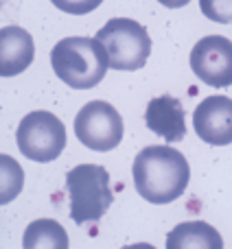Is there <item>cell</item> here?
I'll list each match as a JSON object with an SVG mask.
<instances>
[{
	"label": "cell",
	"mask_w": 232,
	"mask_h": 249,
	"mask_svg": "<svg viewBox=\"0 0 232 249\" xmlns=\"http://www.w3.org/2000/svg\"><path fill=\"white\" fill-rule=\"evenodd\" d=\"M136 193L149 203L162 206L184 195L191 179L186 158L169 144L145 146L132 166Z\"/></svg>",
	"instance_id": "1"
},
{
	"label": "cell",
	"mask_w": 232,
	"mask_h": 249,
	"mask_svg": "<svg viewBox=\"0 0 232 249\" xmlns=\"http://www.w3.org/2000/svg\"><path fill=\"white\" fill-rule=\"evenodd\" d=\"M55 74L75 90H90L103 81L108 72V53L97 37H64L51 51Z\"/></svg>",
	"instance_id": "2"
},
{
	"label": "cell",
	"mask_w": 232,
	"mask_h": 249,
	"mask_svg": "<svg viewBox=\"0 0 232 249\" xmlns=\"http://www.w3.org/2000/svg\"><path fill=\"white\" fill-rule=\"evenodd\" d=\"M70 197V219L77 225L99 221L110 210L114 195L110 190V173L99 164H79L66 175Z\"/></svg>",
	"instance_id": "3"
},
{
	"label": "cell",
	"mask_w": 232,
	"mask_h": 249,
	"mask_svg": "<svg viewBox=\"0 0 232 249\" xmlns=\"http://www.w3.org/2000/svg\"><path fill=\"white\" fill-rule=\"evenodd\" d=\"M108 53L112 70L134 72L147 64L151 53V37L142 24L132 18H112L95 35Z\"/></svg>",
	"instance_id": "4"
},
{
	"label": "cell",
	"mask_w": 232,
	"mask_h": 249,
	"mask_svg": "<svg viewBox=\"0 0 232 249\" xmlns=\"http://www.w3.org/2000/svg\"><path fill=\"white\" fill-rule=\"evenodd\" d=\"M16 140L24 158L33 162H53L66 146V127L55 114L35 109L20 121Z\"/></svg>",
	"instance_id": "5"
},
{
	"label": "cell",
	"mask_w": 232,
	"mask_h": 249,
	"mask_svg": "<svg viewBox=\"0 0 232 249\" xmlns=\"http://www.w3.org/2000/svg\"><path fill=\"white\" fill-rule=\"evenodd\" d=\"M125 124L108 101H90L75 116V136L92 151H112L123 140Z\"/></svg>",
	"instance_id": "6"
},
{
	"label": "cell",
	"mask_w": 232,
	"mask_h": 249,
	"mask_svg": "<svg viewBox=\"0 0 232 249\" xmlns=\"http://www.w3.org/2000/svg\"><path fill=\"white\" fill-rule=\"evenodd\" d=\"M191 70L206 86H232V42L224 35L202 37L191 51Z\"/></svg>",
	"instance_id": "7"
},
{
	"label": "cell",
	"mask_w": 232,
	"mask_h": 249,
	"mask_svg": "<svg viewBox=\"0 0 232 249\" xmlns=\"http://www.w3.org/2000/svg\"><path fill=\"white\" fill-rule=\"evenodd\" d=\"M193 124L197 136L206 144L226 146L232 142V99L206 96L193 112Z\"/></svg>",
	"instance_id": "8"
},
{
	"label": "cell",
	"mask_w": 232,
	"mask_h": 249,
	"mask_svg": "<svg viewBox=\"0 0 232 249\" xmlns=\"http://www.w3.org/2000/svg\"><path fill=\"white\" fill-rule=\"evenodd\" d=\"M35 57V44L22 26L0 29V77H16L24 72Z\"/></svg>",
	"instance_id": "9"
},
{
	"label": "cell",
	"mask_w": 232,
	"mask_h": 249,
	"mask_svg": "<svg viewBox=\"0 0 232 249\" xmlns=\"http://www.w3.org/2000/svg\"><path fill=\"white\" fill-rule=\"evenodd\" d=\"M145 123L155 136L167 142L184 140L186 136L184 109L175 96L162 94L158 99H151L145 109Z\"/></svg>",
	"instance_id": "10"
},
{
	"label": "cell",
	"mask_w": 232,
	"mask_h": 249,
	"mask_svg": "<svg viewBox=\"0 0 232 249\" xmlns=\"http://www.w3.org/2000/svg\"><path fill=\"white\" fill-rule=\"evenodd\" d=\"M167 249H224V241L206 221H186L169 232Z\"/></svg>",
	"instance_id": "11"
},
{
	"label": "cell",
	"mask_w": 232,
	"mask_h": 249,
	"mask_svg": "<svg viewBox=\"0 0 232 249\" xmlns=\"http://www.w3.org/2000/svg\"><path fill=\"white\" fill-rule=\"evenodd\" d=\"M22 249H68V234L57 221L38 219L24 230Z\"/></svg>",
	"instance_id": "12"
},
{
	"label": "cell",
	"mask_w": 232,
	"mask_h": 249,
	"mask_svg": "<svg viewBox=\"0 0 232 249\" xmlns=\"http://www.w3.org/2000/svg\"><path fill=\"white\" fill-rule=\"evenodd\" d=\"M24 188V171L16 158L0 153V206L11 203Z\"/></svg>",
	"instance_id": "13"
},
{
	"label": "cell",
	"mask_w": 232,
	"mask_h": 249,
	"mask_svg": "<svg viewBox=\"0 0 232 249\" xmlns=\"http://www.w3.org/2000/svg\"><path fill=\"white\" fill-rule=\"evenodd\" d=\"M199 9L208 20L232 24V0H199Z\"/></svg>",
	"instance_id": "14"
},
{
	"label": "cell",
	"mask_w": 232,
	"mask_h": 249,
	"mask_svg": "<svg viewBox=\"0 0 232 249\" xmlns=\"http://www.w3.org/2000/svg\"><path fill=\"white\" fill-rule=\"evenodd\" d=\"M57 9L66 13H73V16H86V13L95 11L103 0H51Z\"/></svg>",
	"instance_id": "15"
},
{
	"label": "cell",
	"mask_w": 232,
	"mask_h": 249,
	"mask_svg": "<svg viewBox=\"0 0 232 249\" xmlns=\"http://www.w3.org/2000/svg\"><path fill=\"white\" fill-rule=\"evenodd\" d=\"M158 2L164 4V7H169V9H180V7H186L191 0H158Z\"/></svg>",
	"instance_id": "16"
},
{
	"label": "cell",
	"mask_w": 232,
	"mask_h": 249,
	"mask_svg": "<svg viewBox=\"0 0 232 249\" xmlns=\"http://www.w3.org/2000/svg\"><path fill=\"white\" fill-rule=\"evenodd\" d=\"M120 249H155L154 245H149V243H136V245H125Z\"/></svg>",
	"instance_id": "17"
}]
</instances>
